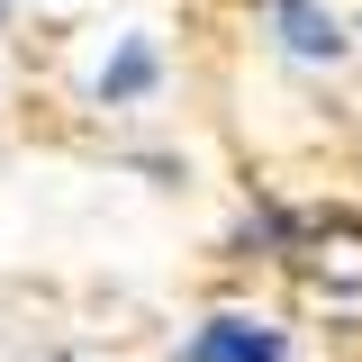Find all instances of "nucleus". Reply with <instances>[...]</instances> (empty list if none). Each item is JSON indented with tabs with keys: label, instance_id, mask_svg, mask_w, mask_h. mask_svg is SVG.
I'll list each match as a JSON object with an SVG mask.
<instances>
[{
	"label": "nucleus",
	"instance_id": "nucleus-1",
	"mask_svg": "<svg viewBox=\"0 0 362 362\" xmlns=\"http://www.w3.org/2000/svg\"><path fill=\"white\" fill-rule=\"evenodd\" d=\"M181 362H290V344H281V326H263V317H209Z\"/></svg>",
	"mask_w": 362,
	"mask_h": 362
},
{
	"label": "nucleus",
	"instance_id": "nucleus-2",
	"mask_svg": "<svg viewBox=\"0 0 362 362\" xmlns=\"http://www.w3.org/2000/svg\"><path fill=\"white\" fill-rule=\"evenodd\" d=\"M263 18L281 28V45L308 54V64H335V54H344V28H335L326 0H263Z\"/></svg>",
	"mask_w": 362,
	"mask_h": 362
},
{
	"label": "nucleus",
	"instance_id": "nucleus-3",
	"mask_svg": "<svg viewBox=\"0 0 362 362\" xmlns=\"http://www.w3.org/2000/svg\"><path fill=\"white\" fill-rule=\"evenodd\" d=\"M154 73H163V64H154V45L127 37L109 64H100V100H109V109H127V100H145V90H154Z\"/></svg>",
	"mask_w": 362,
	"mask_h": 362
},
{
	"label": "nucleus",
	"instance_id": "nucleus-4",
	"mask_svg": "<svg viewBox=\"0 0 362 362\" xmlns=\"http://www.w3.org/2000/svg\"><path fill=\"white\" fill-rule=\"evenodd\" d=\"M0 18H9V0H0Z\"/></svg>",
	"mask_w": 362,
	"mask_h": 362
}]
</instances>
